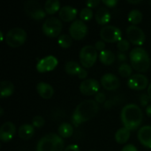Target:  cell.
Listing matches in <instances>:
<instances>
[{
	"label": "cell",
	"mask_w": 151,
	"mask_h": 151,
	"mask_svg": "<svg viewBox=\"0 0 151 151\" xmlns=\"http://www.w3.org/2000/svg\"><path fill=\"white\" fill-rule=\"evenodd\" d=\"M99 111L98 104L92 99L84 100L80 103L72 115V123L78 127L83 122H86L92 119Z\"/></svg>",
	"instance_id": "6da1fadb"
},
{
	"label": "cell",
	"mask_w": 151,
	"mask_h": 151,
	"mask_svg": "<svg viewBox=\"0 0 151 151\" xmlns=\"http://www.w3.org/2000/svg\"><path fill=\"white\" fill-rule=\"evenodd\" d=\"M142 118L143 115L142 109L137 104H129L125 105L121 110V122L124 125V127H127L130 131L135 130L141 126Z\"/></svg>",
	"instance_id": "7a4b0ae2"
},
{
	"label": "cell",
	"mask_w": 151,
	"mask_h": 151,
	"mask_svg": "<svg viewBox=\"0 0 151 151\" xmlns=\"http://www.w3.org/2000/svg\"><path fill=\"white\" fill-rule=\"evenodd\" d=\"M132 67L141 73L146 72L150 66V58L147 50L142 47H136L129 54Z\"/></svg>",
	"instance_id": "3957f363"
},
{
	"label": "cell",
	"mask_w": 151,
	"mask_h": 151,
	"mask_svg": "<svg viewBox=\"0 0 151 151\" xmlns=\"http://www.w3.org/2000/svg\"><path fill=\"white\" fill-rule=\"evenodd\" d=\"M63 138L55 133H50L42 136L36 144V151H63Z\"/></svg>",
	"instance_id": "277c9868"
},
{
	"label": "cell",
	"mask_w": 151,
	"mask_h": 151,
	"mask_svg": "<svg viewBox=\"0 0 151 151\" xmlns=\"http://www.w3.org/2000/svg\"><path fill=\"white\" fill-rule=\"evenodd\" d=\"M27 39V32L21 27L11 28L5 35V42L11 47L21 46Z\"/></svg>",
	"instance_id": "5b68a950"
},
{
	"label": "cell",
	"mask_w": 151,
	"mask_h": 151,
	"mask_svg": "<svg viewBox=\"0 0 151 151\" xmlns=\"http://www.w3.org/2000/svg\"><path fill=\"white\" fill-rule=\"evenodd\" d=\"M80 62L85 68L91 67L96 61L98 53L95 46L93 45H85L80 50Z\"/></svg>",
	"instance_id": "8992f818"
},
{
	"label": "cell",
	"mask_w": 151,
	"mask_h": 151,
	"mask_svg": "<svg viewBox=\"0 0 151 151\" xmlns=\"http://www.w3.org/2000/svg\"><path fill=\"white\" fill-rule=\"evenodd\" d=\"M42 30L47 36L56 37L60 34L62 30V21L58 18L50 17L43 22Z\"/></svg>",
	"instance_id": "52a82bcc"
},
{
	"label": "cell",
	"mask_w": 151,
	"mask_h": 151,
	"mask_svg": "<svg viewBox=\"0 0 151 151\" xmlns=\"http://www.w3.org/2000/svg\"><path fill=\"white\" fill-rule=\"evenodd\" d=\"M100 36L103 41L107 42H115L122 39L121 30L113 25H106L100 30Z\"/></svg>",
	"instance_id": "ba28073f"
},
{
	"label": "cell",
	"mask_w": 151,
	"mask_h": 151,
	"mask_svg": "<svg viewBox=\"0 0 151 151\" xmlns=\"http://www.w3.org/2000/svg\"><path fill=\"white\" fill-rule=\"evenodd\" d=\"M25 12L34 19H42L45 17L46 12L42 9L41 4L35 0H27L24 4Z\"/></svg>",
	"instance_id": "9c48e42d"
},
{
	"label": "cell",
	"mask_w": 151,
	"mask_h": 151,
	"mask_svg": "<svg viewBox=\"0 0 151 151\" xmlns=\"http://www.w3.org/2000/svg\"><path fill=\"white\" fill-rule=\"evenodd\" d=\"M126 32H127L128 41L130 42L135 45H139V46L143 44L146 39V36H145L143 30L141 27H137L136 25H130L127 27Z\"/></svg>",
	"instance_id": "30bf717a"
},
{
	"label": "cell",
	"mask_w": 151,
	"mask_h": 151,
	"mask_svg": "<svg viewBox=\"0 0 151 151\" xmlns=\"http://www.w3.org/2000/svg\"><path fill=\"white\" fill-rule=\"evenodd\" d=\"M88 33V26L81 19L73 20L69 27V34L72 38L75 40H81L86 36Z\"/></svg>",
	"instance_id": "8fae6325"
},
{
	"label": "cell",
	"mask_w": 151,
	"mask_h": 151,
	"mask_svg": "<svg viewBox=\"0 0 151 151\" xmlns=\"http://www.w3.org/2000/svg\"><path fill=\"white\" fill-rule=\"evenodd\" d=\"M100 84L96 79H86L80 84V91L82 95L92 96L99 92Z\"/></svg>",
	"instance_id": "7c38bea8"
},
{
	"label": "cell",
	"mask_w": 151,
	"mask_h": 151,
	"mask_svg": "<svg viewBox=\"0 0 151 151\" xmlns=\"http://www.w3.org/2000/svg\"><path fill=\"white\" fill-rule=\"evenodd\" d=\"M58 59L53 55H49L38 61L36 64V70L39 73H46L52 71L58 65Z\"/></svg>",
	"instance_id": "4fadbf2b"
},
{
	"label": "cell",
	"mask_w": 151,
	"mask_h": 151,
	"mask_svg": "<svg viewBox=\"0 0 151 151\" xmlns=\"http://www.w3.org/2000/svg\"><path fill=\"white\" fill-rule=\"evenodd\" d=\"M149 84V80L147 78V76H145L144 74L142 73H135L134 75H132L128 81H127V85L130 88L132 89H135V90H142L147 88Z\"/></svg>",
	"instance_id": "5bb4252c"
},
{
	"label": "cell",
	"mask_w": 151,
	"mask_h": 151,
	"mask_svg": "<svg viewBox=\"0 0 151 151\" xmlns=\"http://www.w3.org/2000/svg\"><path fill=\"white\" fill-rule=\"evenodd\" d=\"M16 132L15 125L11 121L4 122L0 128V139L4 142H10L14 136Z\"/></svg>",
	"instance_id": "9a60e30c"
},
{
	"label": "cell",
	"mask_w": 151,
	"mask_h": 151,
	"mask_svg": "<svg viewBox=\"0 0 151 151\" xmlns=\"http://www.w3.org/2000/svg\"><path fill=\"white\" fill-rule=\"evenodd\" d=\"M101 84L106 90H115L119 85V78L113 73H105L101 78Z\"/></svg>",
	"instance_id": "2e32d148"
},
{
	"label": "cell",
	"mask_w": 151,
	"mask_h": 151,
	"mask_svg": "<svg viewBox=\"0 0 151 151\" xmlns=\"http://www.w3.org/2000/svg\"><path fill=\"white\" fill-rule=\"evenodd\" d=\"M77 14H78V10L72 5H65L61 7L58 12V15L60 19L65 22L73 20L76 18Z\"/></svg>",
	"instance_id": "e0dca14e"
},
{
	"label": "cell",
	"mask_w": 151,
	"mask_h": 151,
	"mask_svg": "<svg viewBox=\"0 0 151 151\" xmlns=\"http://www.w3.org/2000/svg\"><path fill=\"white\" fill-rule=\"evenodd\" d=\"M139 142L146 148L151 149V126L142 127L137 134Z\"/></svg>",
	"instance_id": "ac0fdd59"
},
{
	"label": "cell",
	"mask_w": 151,
	"mask_h": 151,
	"mask_svg": "<svg viewBox=\"0 0 151 151\" xmlns=\"http://www.w3.org/2000/svg\"><path fill=\"white\" fill-rule=\"evenodd\" d=\"M36 91L44 99H50L53 96V93H54V89L51 87V85H50L47 82H43V81L37 83Z\"/></svg>",
	"instance_id": "d6986e66"
},
{
	"label": "cell",
	"mask_w": 151,
	"mask_h": 151,
	"mask_svg": "<svg viewBox=\"0 0 151 151\" xmlns=\"http://www.w3.org/2000/svg\"><path fill=\"white\" fill-rule=\"evenodd\" d=\"M111 12L106 7H99L96 12V20L100 25H105L111 20Z\"/></svg>",
	"instance_id": "ffe728a7"
},
{
	"label": "cell",
	"mask_w": 151,
	"mask_h": 151,
	"mask_svg": "<svg viewBox=\"0 0 151 151\" xmlns=\"http://www.w3.org/2000/svg\"><path fill=\"white\" fill-rule=\"evenodd\" d=\"M19 136L23 140L30 139L35 134V127L30 124H24L19 127L18 131Z\"/></svg>",
	"instance_id": "44dd1931"
},
{
	"label": "cell",
	"mask_w": 151,
	"mask_h": 151,
	"mask_svg": "<svg viewBox=\"0 0 151 151\" xmlns=\"http://www.w3.org/2000/svg\"><path fill=\"white\" fill-rule=\"evenodd\" d=\"M99 59L104 65H110L115 61V54L111 50H104L99 53Z\"/></svg>",
	"instance_id": "7402d4cb"
},
{
	"label": "cell",
	"mask_w": 151,
	"mask_h": 151,
	"mask_svg": "<svg viewBox=\"0 0 151 151\" xmlns=\"http://www.w3.org/2000/svg\"><path fill=\"white\" fill-rule=\"evenodd\" d=\"M14 91V85L9 81H3L0 83V96L1 97H6L11 96Z\"/></svg>",
	"instance_id": "603a6c76"
},
{
	"label": "cell",
	"mask_w": 151,
	"mask_h": 151,
	"mask_svg": "<svg viewBox=\"0 0 151 151\" xmlns=\"http://www.w3.org/2000/svg\"><path fill=\"white\" fill-rule=\"evenodd\" d=\"M130 138V130L127 127L119 128L115 134V140L119 144L126 143Z\"/></svg>",
	"instance_id": "cb8c5ba5"
},
{
	"label": "cell",
	"mask_w": 151,
	"mask_h": 151,
	"mask_svg": "<svg viewBox=\"0 0 151 151\" xmlns=\"http://www.w3.org/2000/svg\"><path fill=\"white\" fill-rule=\"evenodd\" d=\"M58 135L62 138L71 137L73 134V127L69 123H62L58 127Z\"/></svg>",
	"instance_id": "d4e9b609"
},
{
	"label": "cell",
	"mask_w": 151,
	"mask_h": 151,
	"mask_svg": "<svg viewBox=\"0 0 151 151\" xmlns=\"http://www.w3.org/2000/svg\"><path fill=\"white\" fill-rule=\"evenodd\" d=\"M44 10L49 14H54L60 10V2L58 0H47L44 4Z\"/></svg>",
	"instance_id": "484cf974"
},
{
	"label": "cell",
	"mask_w": 151,
	"mask_h": 151,
	"mask_svg": "<svg viewBox=\"0 0 151 151\" xmlns=\"http://www.w3.org/2000/svg\"><path fill=\"white\" fill-rule=\"evenodd\" d=\"M81 65L76 62V61H68L65 63V71L68 73V74H72V75H74V74H77L79 73V72L81 71Z\"/></svg>",
	"instance_id": "4316f807"
},
{
	"label": "cell",
	"mask_w": 151,
	"mask_h": 151,
	"mask_svg": "<svg viewBox=\"0 0 151 151\" xmlns=\"http://www.w3.org/2000/svg\"><path fill=\"white\" fill-rule=\"evenodd\" d=\"M127 19L128 21L132 23V25H136L142 20V13L140 10L134 9L129 12Z\"/></svg>",
	"instance_id": "83f0119b"
},
{
	"label": "cell",
	"mask_w": 151,
	"mask_h": 151,
	"mask_svg": "<svg viewBox=\"0 0 151 151\" xmlns=\"http://www.w3.org/2000/svg\"><path fill=\"white\" fill-rule=\"evenodd\" d=\"M58 42L59 44V46H61L62 48H69L72 45V36L70 35L67 34H62L59 35L58 39Z\"/></svg>",
	"instance_id": "f1b7e54d"
},
{
	"label": "cell",
	"mask_w": 151,
	"mask_h": 151,
	"mask_svg": "<svg viewBox=\"0 0 151 151\" xmlns=\"http://www.w3.org/2000/svg\"><path fill=\"white\" fill-rule=\"evenodd\" d=\"M133 67L127 63H123L119 67V73L122 77H131Z\"/></svg>",
	"instance_id": "f546056e"
},
{
	"label": "cell",
	"mask_w": 151,
	"mask_h": 151,
	"mask_svg": "<svg viewBox=\"0 0 151 151\" xmlns=\"http://www.w3.org/2000/svg\"><path fill=\"white\" fill-rule=\"evenodd\" d=\"M93 17V11L89 7H84L80 12V18L83 21H88Z\"/></svg>",
	"instance_id": "4dcf8cb0"
},
{
	"label": "cell",
	"mask_w": 151,
	"mask_h": 151,
	"mask_svg": "<svg viewBox=\"0 0 151 151\" xmlns=\"http://www.w3.org/2000/svg\"><path fill=\"white\" fill-rule=\"evenodd\" d=\"M117 46H118V49L120 50V52H125V51H127L129 49L130 42L127 39H121L120 41L118 42Z\"/></svg>",
	"instance_id": "1f68e13d"
},
{
	"label": "cell",
	"mask_w": 151,
	"mask_h": 151,
	"mask_svg": "<svg viewBox=\"0 0 151 151\" xmlns=\"http://www.w3.org/2000/svg\"><path fill=\"white\" fill-rule=\"evenodd\" d=\"M44 119L42 117V116H35L33 118V120H32V125L34 127H37V128H40L42 127L43 125H44Z\"/></svg>",
	"instance_id": "d6a6232c"
},
{
	"label": "cell",
	"mask_w": 151,
	"mask_h": 151,
	"mask_svg": "<svg viewBox=\"0 0 151 151\" xmlns=\"http://www.w3.org/2000/svg\"><path fill=\"white\" fill-rule=\"evenodd\" d=\"M95 101L96 103H99V104H102L104 103L105 100H106V96H105V94L103 93V92H98L95 95Z\"/></svg>",
	"instance_id": "836d02e7"
},
{
	"label": "cell",
	"mask_w": 151,
	"mask_h": 151,
	"mask_svg": "<svg viewBox=\"0 0 151 151\" xmlns=\"http://www.w3.org/2000/svg\"><path fill=\"white\" fill-rule=\"evenodd\" d=\"M95 48L96 49V50L98 51H103L104 50V48H105V42H104V41H103V40H100V41H97L96 42V44H95Z\"/></svg>",
	"instance_id": "e575fe53"
},
{
	"label": "cell",
	"mask_w": 151,
	"mask_h": 151,
	"mask_svg": "<svg viewBox=\"0 0 151 151\" xmlns=\"http://www.w3.org/2000/svg\"><path fill=\"white\" fill-rule=\"evenodd\" d=\"M100 4V1L99 0H88L85 4L87 7H89V8H94V7H96L98 4Z\"/></svg>",
	"instance_id": "d590c367"
},
{
	"label": "cell",
	"mask_w": 151,
	"mask_h": 151,
	"mask_svg": "<svg viewBox=\"0 0 151 151\" xmlns=\"http://www.w3.org/2000/svg\"><path fill=\"white\" fill-rule=\"evenodd\" d=\"M149 100H150V98H149V96H148V95L142 94V95L141 96V100H140V101H141V104H142V106H148Z\"/></svg>",
	"instance_id": "8d00e7d4"
},
{
	"label": "cell",
	"mask_w": 151,
	"mask_h": 151,
	"mask_svg": "<svg viewBox=\"0 0 151 151\" xmlns=\"http://www.w3.org/2000/svg\"><path fill=\"white\" fill-rule=\"evenodd\" d=\"M103 3L108 7H114L118 4V0H103Z\"/></svg>",
	"instance_id": "74e56055"
},
{
	"label": "cell",
	"mask_w": 151,
	"mask_h": 151,
	"mask_svg": "<svg viewBox=\"0 0 151 151\" xmlns=\"http://www.w3.org/2000/svg\"><path fill=\"white\" fill-rule=\"evenodd\" d=\"M121 151H138L137 150V148L134 146V145H133V144H127V145H126Z\"/></svg>",
	"instance_id": "f35d334b"
},
{
	"label": "cell",
	"mask_w": 151,
	"mask_h": 151,
	"mask_svg": "<svg viewBox=\"0 0 151 151\" xmlns=\"http://www.w3.org/2000/svg\"><path fill=\"white\" fill-rule=\"evenodd\" d=\"M87 76H88V72L85 70V68L81 67V71H80L79 73H78V77H79L80 79H84V80H86L85 78H87Z\"/></svg>",
	"instance_id": "ab89813d"
},
{
	"label": "cell",
	"mask_w": 151,
	"mask_h": 151,
	"mask_svg": "<svg viewBox=\"0 0 151 151\" xmlns=\"http://www.w3.org/2000/svg\"><path fill=\"white\" fill-rule=\"evenodd\" d=\"M64 151H80V148L76 144H71V145L67 146Z\"/></svg>",
	"instance_id": "60d3db41"
},
{
	"label": "cell",
	"mask_w": 151,
	"mask_h": 151,
	"mask_svg": "<svg viewBox=\"0 0 151 151\" xmlns=\"http://www.w3.org/2000/svg\"><path fill=\"white\" fill-rule=\"evenodd\" d=\"M127 55L125 54V53H123V52H119V54H118V59L119 60V61H126L127 60Z\"/></svg>",
	"instance_id": "b9f144b4"
},
{
	"label": "cell",
	"mask_w": 151,
	"mask_h": 151,
	"mask_svg": "<svg viewBox=\"0 0 151 151\" xmlns=\"http://www.w3.org/2000/svg\"><path fill=\"white\" fill-rule=\"evenodd\" d=\"M146 113H147V115H148L149 117H150L151 118V104L150 105H148V106L146 107Z\"/></svg>",
	"instance_id": "7bdbcfd3"
},
{
	"label": "cell",
	"mask_w": 151,
	"mask_h": 151,
	"mask_svg": "<svg viewBox=\"0 0 151 151\" xmlns=\"http://www.w3.org/2000/svg\"><path fill=\"white\" fill-rule=\"evenodd\" d=\"M148 96H149L150 101L151 102V83L149 85V87H148Z\"/></svg>",
	"instance_id": "ee69618b"
},
{
	"label": "cell",
	"mask_w": 151,
	"mask_h": 151,
	"mask_svg": "<svg viewBox=\"0 0 151 151\" xmlns=\"http://www.w3.org/2000/svg\"><path fill=\"white\" fill-rule=\"evenodd\" d=\"M127 2H128V3H131V4H138V3H141L142 1H141V0H138V1H132V0H128Z\"/></svg>",
	"instance_id": "f6af8a7d"
},
{
	"label": "cell",
	"mask_w": 151,
	"mask_h": 151,
	"mask_svg": "<svg viewBox=\"0 0 151 151\" xmlns=\"http://www.w3.org/2000/svg\"><path fill=\"white\" fill-rule=\"evenodd\" d=\"M0 38H1V41H4V35L2 31H0Z\"/></svg>",
	"instance_id": "bcb514c9"
},
{
	"label": "cell",
	"mask_w": 151,
	"mask_h": 151,
	"mask_svg": "<svg viewBox=\"0 0 151 151\" xmlns=\"http://www.w3.org/2000/svg\"><path fill=\"white\" fill-rule=\"evenodd\" d=\"M3 112H4L3 107H0V116H2V115H3Z\"/></svg>",
	"instance_id": "7dc6e473"
},
{
	"label": "cell",
	"mask_w": 151,
	"mask_h": 151,
	"mask_svg": "<svg viewBox=\"0 0 151 151\" xmlns=\"http://www.w3.org/2000/svg\"><path fill=\"white\" fill-rule=\"evenodd\" d=\"M90 151H97V150H90Z\"/></svg>",
	"instance_id": "c3c4849f"
}]
</instances>
